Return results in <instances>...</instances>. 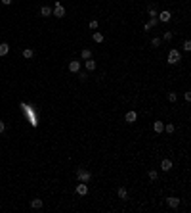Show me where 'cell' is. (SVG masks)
<instances>
[{
  "mask_svg": "<svg viewBox=\"0 0 191 213\" xmlns=\"http://www.w3.org/2000/svg\"><path fill=\"white\" fill-rule=\"evenodd\" d=\"M2 4H6V6H10V4H12V0H2Z\"/></svg>",
  "mask_w": 191,
  "mask_h": 213,
  "instance_id": "cell-29",
  "label": "cell"
},
{
  "mask_svg": "<svg viewBox=\"0 0 191 213\" xmlns=\"http://www.w3.org/2000/svg\"><path fill=\"white\" fill-rule=\"evenodd\" d=\"M8 52H10V46H8L6 42H2V44H0V56H6Z\"/></svg>",
  "mask_w": 191,
  "mask_h": 213,
  "instance_id": "cell-15",
  "label": "cell"
},
{
  "mask_svg": "<svg viewBox=\"0 0 191 213\" xmlns=\"http://www.w3.org/2000/svg\"><path fill=\"white\" fill-rule=\"evenodd\" d=\"M170 17H172V15H170V12H166V10H164V12H160V13H159V19L162 21V23H166V21H170Z\"/></svg>",
  "mask_w": 191,
  "mask_h": 213,
  "instance_id": "cell-8",
  "label": "cell"
},
{
  "mask_svg": "<svg viewBox=\"0 0 191 213\" xmlns=\"http://www.w3.org/2000/svg\"><path fill=\"white\" fill-rule=\"evenodd\" d=\"M32 56H34V52H32L31 48H25V50H23V58L25 60H31Z\"/></svg>",
  "mask_w": 191,
  "mask_h": 213,
  "instance_id": "cell-17",
  "label": "cell"
},
{
  "mask_svg": "<svg viewBox=\"0 0 191 213\" xmlns=\"http://www.w3.org/2000/svg\"><path fill=\"white\" fill-rule=\"evenodd\" d=\"M31 207H32V209H42V200H40V198H32V200H31Z\"/></svg>",
  "mask_w": 191,
  "mask_h": 213,
  "instance_id": "cell-6",
  "label": "cell"
},
{
  "mask_svg": "<svg viewBox=\"0 0 191 213\" xmlns=\"http://www.w3.org/2000/svg\"><path fill=\"white\" fill-rule=\"evenodd\" d=\"M160 169L170 171V169H172V161H170V159H162V161H160Z\"/></svg>",
  "mask_w": 191,
  "mask_h": 213,
  "instance_id": "cell-11",
  "label": "cell"
},
{
  "mask_svg": "<svg viewBox=\"0 0 191 213\" xmlns=\"http://www.w3.org/2000/svg\"><path fill=\"white\" fill-rule=\"evenodd\" d=\"M153 129H155V133H162V131H164V123H162V121H155Z\"/></svg>",
  "mask_w": 191,
  "mask_h": 213,
  "instance_id": "cell-12",
  "label": "cell"
},
{
  "mask_svg": "<svg viewBox=\"0 0 191 213\" xmlns=\"http://www.w3.org/2000/svg\"><path fill=\"white\" fill-rule=\"evenodd\" d=\"M176 92H170V94H168V100H170V102H176Z\"/></svg>",
  "mask_w": 191,
  "mask_h": 213,
  "instance_id": "cell-24",
  "label": "cell"
},
{
  "mask_svg": "<svg viewBox=\"0 0 191 213\" xmlns=\"http://www.w3.org/2000/svg\"><path fill=\"white\" fill-rule=\"evenodd\" d=\"M76 177H78V181H80V182H88L90 179H92L90 171H86V169H78V171H76Z\"/></svg>",
  "mask_w": 191,
  "mask_h": 213,
  "instance_id": "cell-2",
  "label": "cell"
},
{
  "mask_svg": "<svg viewBox=\"0 0 191 213\" xmlns=\"http://www.w3.org/2000/svg\"><path fill=\"white\" fill-rule=\"evenodd\" d=\"M164 129H166V133H168V135H172V133H174V131H176V127H174V125H172V123H168V125H166Z\"/></svg>",
  "mask_w": 191,
  "mask_h": 213,
  "instance_id": "cell-19",
  "label": "cell"
},
{
  "mask_svg": "<svg viewBox=\"0 0 191 213\" xmlns=\"http://www.w3.org/2000/svg\"><path fill=\"white\" fill-rule=\"evenodd\" d=\"M52 13H54V15H56V17H63V15H65V8L61 6V4H59V2H57V4H56V8H54V10H52Z\"/></svg>",
  "mask_w": 191,
  "mask_h": 213,
  "instance_id": "cell-3",
  "label": "cell"
},
{
  "mask_svg": "<svg viewBox=\"0 0 191 213\" xmlns=\"http://www.w3.org/2000/svg\"><path fill=\"white\" fill-rule=\"evenodd\" d=\"M80 56H82V60H88V58H92V52H90L88 48H84V50L80 52Z\"/></svg>",
  "mask_w": 191,
  "mask_h": 213,
  "instance_id": "cell-18",
  "label": "cell"
},
{
  "mask_svg": "<svg viewBox=\"0 0 191 213\" xmlns=\"http://www.w3.org/2000/svg\"><path fill=\"white\" fill-rule=\"evenodd\" d=\"M90 29H97V21H96V19L90 21Z\"/></svg>",
  "mask_w": 191,
  "mask_h": 213,
  "instance_id": "cell-26",
  "label": "cell"
},
{
  "mask_svg": "<svg viewBox=\"0 0 191 213\" xmlns=\"http://www.w3.org/2000/svg\"><path fill=\"white\" fill-rule=\"evenodd\" d=\"M136 119H138V113H136V111H128L126 113V123H136Z\"/></svg>",
  "mask_w": 191,
  "mask_h": 213,
  "instance_id": "cell-9",
  "label": "cell"
},
{
  "mask_svg": "<svg viewBox=\"0 0 191 213\" xmlns=\"http://www.w3.org/2000/svg\"><path fill=\"white\" fill-rule=\"evenodd\" d=\"M149 17H157V10H153V8H149Z\"/></svg>",
  "mask_w": 191,
  "mask_h": 213,
  "instance_id": "cell-25",
  "label": "cell"
},
{
  "mask_svg": "<svg viewBox=\"0 0 191 213\" xmlns=\"http://www.w3.org/2000/svg\"><path fill=\"white\" fill-rule=\"evenodd\" d=\"M94 40L96 42H103V35L101 33H94Z\"/></svg>",
  "mask_w": 191,
  "mask_h": 213,
  "instance_id": "cell-20",
  "label": "cell"
},
{
  "mask_svg": "<svg viewBox=\"0 0 191 213\" xmlns=\"http://www.w3.org/2000/svg\"><path fill=\"white\" fill-rule=\"evenodd\" d=\"M86 69H88V71H94V69H96V62H94L92 58L86 60Z\"/></svg>",
  "mask_w": 191,
  "mask_h": 213,
  "instance_id": "cell-14",
  "label": "cell"
},
{
  "mask_svg": "<svg viewBox=\"0 0 191 213\" xmlns=\"http://www.w3.org/2000/svg\"><path fill=\"white\" fill-rule=\"evenodd\" d=\"M184 50H185V52L191 50V40H185V42H184Z\"/></svg>",
  "mask_w": 191,
  "mask_h": 213,
  "instance_id": "cell-21",
  "label": "cell"
},
{
  "mask_svg": "<svg viewBox=\"0 0 191 213\" xmlns=\"http://www.w3.org/2000/svg\"><path fill=\"white\" fill-rule=\"evenodd\" d=\"M168 206L170 207H174V209H176V207H180V198H174V196H170V198H168Z\"/></svg>",
  "mask_w": 191,
  "mask_h": 213,
  "instance_id": "cell-7",
  "label": "cell"
},
{
  "mask_svg": "<svg viewBox=\"0 0 191 213\" xmlns=\"http://www.w3.org/2000/svg\"><path fill=\"white\" fill-rule=\"evenodd\" d=\"M159 44H160V39H153V40H151V46H153V48H157Z\"/></svg>",
  "mask_w": 191,
  "mask_h": 213,
  "instance_id": "cell-23",
  "label": "cell"
},
{
  "mask_svg": "<svg viewBox=\"0 0 191 213\" xmlns=\"http://www.w3.org/2000/svg\"><path fill=\"white\" fill-rule=\"evenodd\" d=\"M157 25V17H149V23H145V25H143V29H145V31H149V29H151V27H155Z\"/></svg>",
  "mask_w": 191,
  "mask_h": 213,
  "instance_id": "cell-13",
  "label": "cell"
},
{
  "mask_svg": "<svg viewBox=\"0 0 191 213\" xmlns=\"http://www.w3.org/2000/svg\"><path fill=\"white\" fill-rule=\"evenodd\" d=\"M4 131H6V125H4V121H0V135H2Z\"/></svg>",
  "mask_w": 191,
  "mask_h": 213,
  "instance_id": "cell-28",
  "label": "cell"
},
{
  "mask_svg": "<svg viewBox=\"0 0 191 213\" xmlns=\"http://www.w3.org/2000/svg\"><path fill=\"white\" fill-rule=\"evenodd\" d=\"M40 15H42V17L52 15V8H50V6H42V8H40Z\"/></svg>",
  "mask_w": 191,
  "mask_h": 213,
  "instance_id": "cell-10",
  "label": "cell"
},
{
  "mask_svg": "<svg viewBox=\"0 0 191 213\" xmlns=\"http://www.w3.org/2000/svg\"><path fill=\"white\" fill-rule=\"evenodd\" d=\"M69 71H73V73H78L80 71V62H69Z\"/></svg>",
  "mask_w": 191,
  "mask_h": 213,
  "instance_id": "cell-5",
  "label": "cell"
},
{
  "mask_svg": "<svg viewBox=\"0 0 191 213\" xmlns=\"http://www.w3.org/2000/svg\"><path fill=\"white\" fill-rule=\"evenodd\" d=\"M76 194H78V196H86V194H88V184H86V182L78 184V186H76Z\"/></svg>",
  "mask_w": 191,
  "mask_h": 213,
  "instance_id": "cell-4",
  "label": "cell"
},
{
  "mask_svg": "<svg viewBox=\"0 0 191 213\" xmlns=\"http://www.w3.org/2000/svg\"><path fill=\"white\" fill-rule=\"evenodd\" d=\"M117 194H119V198H121V200H126V196H128V190H126V188H122V186H121Z\"/></svg>",
  "mask_w": 191,
  "mask_h": 213,
  "instance_id": "cell-16",
  "label": "cell"
},
{
  "mask_svg": "<svg viewBox=\"0 0 191 213\" xmlns=\"http://www.w3.org/2000/svg\"><path fill=\"white\" fill-rule=\"evenodd\" d=\"M182 62V56H180V50H170L168 52V64H172V65H176V64H180Z\"/></svg>",
  "mask_w": 191,
  "mask_h": 213,
  "instance_id": "cell-1",
  "label": "cell"
},
{
  "mask_svg": "<svg viewBox=\"0 0 191 213\" xmlns=\"http://www.w3.org/2000/svg\"><path fill=\"white\" fill-rule=\"evenodd\" d=\"M149 179H151V181H157V171H149Z\"/></svg>",
  "mask_w": 191,
  "mask_h": 213,
  "instance_id": "cell-22",
  "label": "cell"
},
{
  "mask_svg": "<svg viewBox=\"0 0 191 213\" xmlns=\"http://www.w3.org/2000/svg\"><path fill=\"white\" fill-rule=\"evenodd\" d=\"M172 39V31H166L164 33V40H170Z\"/></svg>",
  "mask_w": 191,
  "mask_h": 213,
  "instance_id": "cell-27",
  "label": "cell"
}]
</instances>
